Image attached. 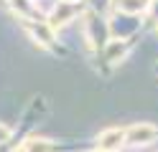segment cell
<instances>
[{
	"label": "cell",
	"mask_w": 158,
	"mask_h": 152,
	"mask_svg": "<svg viewBox=\"0 0 158 152\" xmlns=\"http://www.w3.org/2000/svg\"><path fill=\"white\" fill-rule=\"evenodd\" d=\"M8 137H10V129H8V127H3V124H0V142H5Z\"/></svg>",
	"instance_id": "obj_8"
},
{
	"label": "cell",
	"mask_w": 158,
	"mask_h": 152,
	"mask_svg": "<svg viewBox=\"0 0 158 152\" xmlns=\"http://www.w3.org/2000/svg\"><path fill=\"white\" fill-rule=\"evenodd\" d=\"M125 139V129H107L100 134V150L112 152L115 147H120V142Z\"/></svg>",
	"instance_id": "obj_3"
},
{
	"label": "cell",
	"mask_w": 158,
	"mask_h": 152,
	"mask_svg": "<svg viewBox=\"0 0 158 152\" xmlns=\"http://www.w3.org/2000/svg\"><path fill=\"white\" fill-rule=\"evenodd\" d=\"M10 5H13V10H15V13H21L26 20L33 15V10H31V3H28V0H10Z\"/></svg>",
	"instance_id": "obj_6"
},
{
	"label": "cell",
	"mask_w": 158,
	"mask_h": 152,
	"mask_svg": "<svg viewBox=\"0 0 158 152\" xmlns=\"http://www.w3.org/2000/svg\"><path fill=\"white\" fill-rule=\"evenodd\" d=\"M145 5V0H117V8L127 10V13H135V10H140Z\"/></svg>",
	"instance_id": "obj_7"
},
{
	"label": "cell",
	"mask_w": 158,
	"mask_h": 152,
	"mask_svg": "<svg viewBox=\"0 0 158 152\" xmlns=\"http://www.w3.org/2000/svg\"><path fill=\"white\" fill-rule=\"evenodd\" d=\"M158 134V129L153 124H135L130 129H125V139L130 142V145H148V142H153V137Z\"/></svg>",
	"instance_id": "obj_1"
},
{
	"label": "cell",
	"mask_w": 158,
	"mask_h": 152,
	"mask_svg": "<svg viewBox=\"0 0 158 152\" xmlns=\"http://www.w3.org/2000/svg\"><path fill=\"white\" fill-rule=\"evenodd\" d=\"M77 3H59L56 5V10H54V15H51V28H56V25H64V23H69L74 15H77Z\"/></svg>",
	"instance_id": "obj_2"
},
{
	"label": "cell",
	"mask_w": 158,
	"mask_h": 152,
	"mask_svg": "<svg viewBox=\"0 0 158 152\" xmlns=\"http://www.w3.org/2000/svg\"><path fill=\"white\" fill-rule=\"evenodd\" d=\"M28 30H31V36L38 41V43H44V46H51V25H28Z\"/></svg>",
	"instance_id": "obj_5"
},
{
	"label": "cell",
	"mask_w": 158,
	"mask_h": 152,
	"mask_svg": "<svg viewBox=\"0 0 158 152\" xmlns=\"http://www.w3.org/2000/svg\"><path fill=\"white\" fill-rule=\"evenodd\" d=\"M23 152H56V147L51 145V139H28L23 145Z\"/></svg>",
	"instance_id": "obj_4"
}]
</instances>
